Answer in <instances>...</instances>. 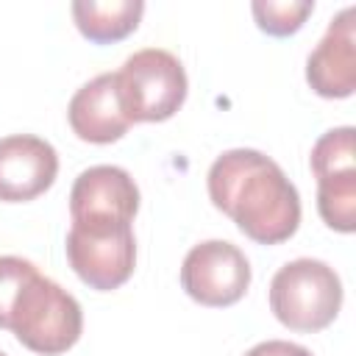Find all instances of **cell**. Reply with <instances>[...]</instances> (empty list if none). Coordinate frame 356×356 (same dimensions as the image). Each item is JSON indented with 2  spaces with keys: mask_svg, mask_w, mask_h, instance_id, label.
<instances>
[{
  "mask_svg": "<svg viewBox=\"0 0 356 356\" xmlns=\"http://www.w3.org/2000/svg\"><path fill=\"white\" fill-rule=\"evenodd\" d=\"M209 197L259 245H278L300 225V197L284 170L250 147L225 150L209 170Z\"/></svg>",
  "mask_w": 356,
  "mask_h": 356,
  "instance_id": "1",
  "label": "cell"
},
{
  "mask_svg": "<svg viewBox=\"0 0 356 356\" xmlns=\"http://www.w3.org/2000/svg\"><path fill=\"white\" fill-rule=\"evenodd\" d=\"M8 328L33 353L56 356L70 350L83 331V312L78 300L44 275H33L14 298Z\"/></svg>",
  "mask_w": 356,
  "mask_h": 356,
  "instance_id": "2",
  "label": "cell"
},
{
  "mask_svg": "<svg viewBox=\"0 0 356 356\" xmlns=\"http://www.w3.org/2000/svg\"><path fill=\"white\" fill-rule=\"evenodd\" d=\"M342 306V284L320 259L286 261L270 281V309L292 331H320Z\"/></svg>",
  "mask_w": 356,
  "mask_h": 356,
  "instance_id": "3",
  "label": "cell"
},
{
  "mask_svg": "<svg viewBox=\"0 0 356 356\" xmlns=\"http://www.w3.org/2000/svg\"><path fill=\"white\" fill-rule=\"evenodd\" d=\"M117 95L131 122L170 120L186 100L184 64L161 47L136 50L117 72Z\"/></svg>",
  "mask_w": 356,
  "mask_h": 356,
  "instance_id": "4",
  "label": "cell"
},
{
  "mask_svg": "<svg viewBox=\"0 0 356 356\" xmlns=\"http://www.w3.org/2000/svg\"><path fill=\"white\" fill-rule=\"evenodd\" d=\"M64 248L75 275L100 292L122 286L136 264V242L131 222L72 220Z\"/></svg>",
  "mask_w": 356,
  "mask_h": 356,
  "instance_id": "5",
  "label": "cell"
},
{
  "mask_svg": "<svg viewBox=\"0 0 356 356\" xmlns=\"http://www.w3.org/2000/svg\"><path fill=\"white\" fill-rule=\"evenodd\" d=\"M181 286L200 306H231L250 286V264L236 245L206 239L186 253Z\"/></svg>",
  "mask_w": 356,
  "mask_h": 356,
  "instance_id": "6",
  "label": "cell"
},
{
  "mask_svg": "<svg viewBox=\"0 0 356 356\" xmlns=\"http://www.w3.org/2000/svg\"><path fill=\"white\" fill-rule=\"evenodd\" d=\"M58 175L56 147L31 134L0 139V200L25 203L53 186Z\"/></svg>",
  "mask_w": 356,
  "mask_h": 356,
  "instance_id": "7",
  "label": "cell"
},
{
  "mask_svg": "<svg viewBox=\"0 0 356 356\" xmlns=\"http://www.w3.org/2000/svg\"><path fill=\"white\" fill-rule=\"evenodd\" d=\"M306 81L320 97H350L356 89V8H342L309 53Z\"/></svg>",
  "mask_w": 356,
  "mask_h": 356,
  "instance_id": "8",
  "label": "cell"
},
{
  "mask_svg": "<svg viewBox=\"0 0 356 356\" xmlns=\"http://www.w3.org/2000/svg\"><path fill=\"white\" fill-rule=\"evenodd\" d=\"M139 209V189L128 170L97 164L83 170L70 192L72 220H117L131 222Z\"/></svg>",
  "mask_w": 356,
  "mask_h": 356,
  "instance_id": "9",
  "label": "cell"
},
{
  "mask_svg": "<svg viewBox=\"0 0 356 356\" xmlns=\"http://www.w3.org/2000/svg\"><path fill=\"white\" fill-rule=\"evenodd\" d=\"M67 117L78 139L95 145L117 142L131 125L117 95V72H103L83 83L72 95Z\"/></svg>",
  "mask_w": 356,
  "mask_h": 356,
  "instance_id": "10",
  "label": "cell"
},
{
  "mask_svg": "<svg viewBox=\"0 0 356 356\" xmlns=\"http://www.w3.org/2000/svg\"><path fill=\"white\" fill-rule=\"evenodd\" d=\"M145 14L142 0H75L72 19L78 31L97 44L120 42L136 31Z\"/></svg>",
  "mask_w": 356,
  "mask_h": 356,
  "instance_id": "11",
  "label": "cell"
},
{
  "mask_svg": "<svg viewBox=\"0 0 356 356\" xmlns=\"http://www.w3.org/2000/svg\"><path fill=\"white\" fill-rule=\"evenodd\" d=\"M317 211L334 231L350 234L356 228V170L317 178Z\"/></svg>",
  "mask_w": 356,
  "mask_h": 356,
  "instance_id": "12",
  "label": "cell"
},
{
  "mask_svg": "<svg viewBox=\"0 0 356 356\" xmlns=\"http://www.w3.org/2000/svg\"><path fill=\"white\" fill-rule=\"evenodd\" d=\"M353 134L356 131L350 125H342V128L325 131L314 142V147H312V172H314V178L345 172V170H356Z\"/></svg>",
  "mask_w": 356,
  "mask_h": 356,
  "instance_id": "13",
  "label": "cell"
},
{
  "mask_svg": "<svg viewBox=\"0 0 356 356\" xmlns=\"http://www.w3.org/2000/svg\"><path fill=\"white\" fill-rule=\"evenodd\" d=\"M312 8H314L312 0H303V3H295V0H256L250 6L253 17H256V25L270 36L295 33L306 22Z\"/></svg>",
  "mask_w": 356,
  "mask_h": 356,
  "instance_id": "14",
  "label": "cell"
},
{
  "mask_svg": "<svg viewBox=\"0 0 356 356\" xmlns=\"http://www.w3.org/2000/svg\"><path fill=\"white\" fill-rule=\"evenodd\" d=\"M39 270L19 256H0V328H8V312L17 292L36 275Z\"/></svg>",
  "mask_w": 356,
  "mask_h": 356,
  "instance_id": "15",
  "label": "cell"
},
{
  "mask_svg": "<svg viewBox=\"0 0 356 356\" xmlns=\"http://www.w3.org/2000/svg\"><path fill=\"white\" fill-rule=\"evenodd\" d=\"M245 356H312V350H306L303 345L286 342V339H267L253 345Z\"/></svg>",
  "mask_w": 356,
  "mask_h": 356,
  "instance_id": "16",
  "label": "cell"
},
{
  "mask_svg": "<svg viewBox=\"0 0 356 356\" xmlns=\"http://www.w3.org/2000/svg\"><path fill=\"white\" fill-rule=\"evenodd\" d=\"M0 356H6V353H3V350H0Z\"/></svg>",
  "mask_w": 356,
  "mask_h": 356,
  "instance_id": "17",
  "label": "cell"
}]
</instances>
